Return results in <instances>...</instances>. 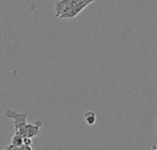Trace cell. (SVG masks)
<instances>
[{
	"mask_svg": "<svg viewBox=\"0 0 157 150\" xmlns=\"http://www.w3.org/2000/svg\"><path fill=\"white\" fill-rule=\"evenodd\" d=\"M27 116L28 114L26 112L19 113L14 110L7 109L5 113V117L7 119L13 120V124L15 128V134H18L20 130L27 124Z\"/></svg>",
	"mask_w": 157,
	"mask_h": 150,
	"instance_id": "1",
	"label": "cell"
},
{
	"mask_svg": "<svg viewBox=\"0 0 157 150\" xmlns=\"http://www.w3.org/2000/svg\"><path fill=\"white\" fill-rule=\"evenodd\" d=\"M43 124L41 121H36L33 124H27L23 129L19 132V134L17 135H20L22 137L24 138H33V137H37L41 134V127H42Z\"/></svg>",
	"mask_w": 157,
	"mask_h": 150,
	"instance_id": "2",
	"label": "cell"
},
{
	"mask_svg": "<svg viewBox=\"0 0 157 150\" xmlns=\"http://www.w3.org/2000/svg\"><path fill=\"white\" fill-rule=\"evenodd\" d=\"M54 4H55V13H56L55 16L57 18H60V16H62L69 8L81 3H79L78 0H58L55 1Z\"/></svg>",
	"mask_w": 157,
	"mask_h": 150,
	"instance_id": "3",
	"label": "cell"
},
{
	"mask_svg": "<svg viewBox=\"0 0 157 150\" xmlns=\"http://www.w3.org/2000/svg\"><path fill=\"white\" fill-rule=\"evenodd\" d=\"M86 6H87L85 4H77V5L72 6L71 8H69L66 12H64L62 16H60V18H73L76 17Z\"/></svg>",
	"mask_w": 157,
	"mask_h": 150,
	"instance_id": "4",
	"label": "cell"
},
{
	"mask_svg": "<svg viewBox=\"0 0 157 150\" xmlns=\"http://www.w3.org/2000/svg\"><path fill=\"white\" fill-rule=\"evenodd\" d=\"M84 119L88 125H94L97 122V114L93 111H87L84 114Z\"/></svg>",
	"mask_w": 157,
	"mask_h": 150,
	"instance_id": "5",
	"label": "cell"
},
{
	"mask_svg": "<svg viewBox=\"0 0 157 150\" xmlns=\"http://www.w3.org/2000/svg\"><path fill=\"white\" fill-rule=\"evenodd\" d=\"M23 141H24V137H22V136H19V135L14 134V136H13L12 138H11L10 145H11V146H15V147H19V146L24 145Z\"/></svg>",
	"mask_w": 157,
	"mask_h": 150,
	"instance_id": "6",
	"label": "cell"
},
{
	"mask_svg": "<svg viewBox=\"0 0 157 150\" xmlns=\"http://www.w3.org/2000/svg\"><path fill=\"white\" fill-rule=\"evenodd\" d=\"M4 150H34L31 146H26V145H22L19 147H15V146H11L8 145Z\"/></svg>",
	"mask_w": 157,
	"mask_h": 150,
	"instance_id": "7",
	"label": "cell"
},
{
	"mask_svg": "<svg viewBox=\"0 0 157 150\" xmlns=\"http://www.w3.org/2000/svg\"><path fill=\"white\" fill-rule=\"evenodd\" d=\"M78 1H79V3H81V4H85V5L88 6L89 4L94 3V2H96V1H98V0H78Z\"/></svg>",
	"mask_w": 157,
	"mask_h": 150,
	"instance_id": "8",
	"label": "cell"
}]
</instances>
